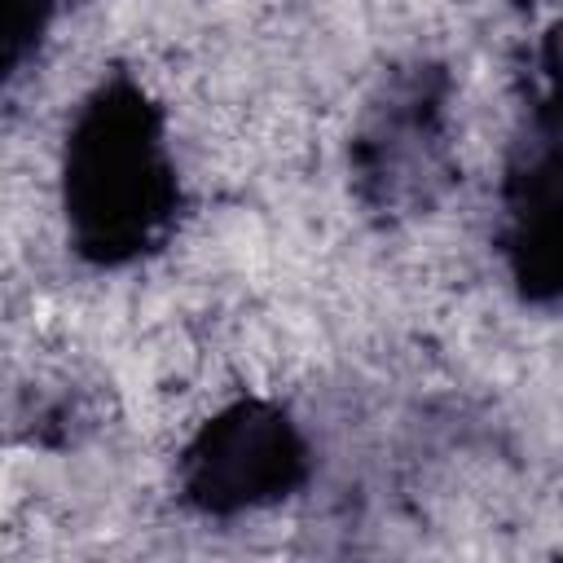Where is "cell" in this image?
<instances>
[{
  "mask_svg": "<svg viewBox=\"0 0 563 563\" xmlns=\"http://www.w3.org/2000/svg\"><path fill=\"white\" fill-rule=\"evenodd\" d=\"M180 172L167 110L128 75L97 84L66 132L62 216L88 264L119 268L158 251L176 229Z\"/></svg>",
  "mask_w": 563,
  "mask_h": 563,
  "instance_id": "cell-1",
  "label": "cell"
},
{
  "mask_svg": "<svg viewBox=\"0 0 563 563\" xmlns=\"http://www.w3.org/2000/svg\"><path fill=\"white\" fill-rule=\"evenodd\" d=\"M308 479V444L290 413L260 396H238L180 449V497L216 519L282 506Z\"/></svg>",
  "mask_w": 563,
  "mask_h": 563,
  "instance_id": "cell-2",
  "label": "cell"
},
{
  "mask_svg": "<svg viewBox=\"0 0 563 563\" xmlns=\"http://www.w3.org/2000/svg\"><path fill=\"white\" fill-rule=\"evenodd\" d=\"M57 0H0V88L13 84L53 35Z\"/></svg>",
  "mask_w": 563,
  "mask_h": 563,
  "instance_id": "cell-3",
  "label": "cell"
}]
</instances>
